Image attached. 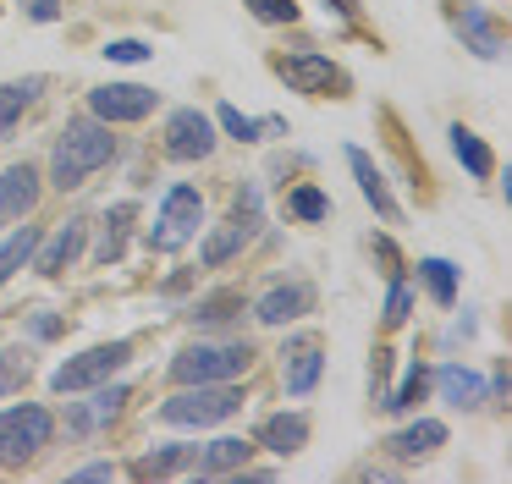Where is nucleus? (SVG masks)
Listing matches in <instances>:
<instances>
[{
  "mask_svg": "<svg viewBox=\"0 0 512 484\" xmlns=\"http://www.w3.org/2000/svg\"><path fill=\"white\" fill-rule=\"evenodd\" d=\"M111 160H116L111 121H100V116H78V121H67V127H61L56 149H50V187L72 193V187H83L94 171H105Z\"/></svg>",
  "mask_w": 512,
  "mask_h": 484,
  "instance_id": "f257e3e1",
  "label": "nucleus"
},
{
  "mask_svg": "<svg viewBox=\"0 0 512 484\" xmlns=\"http://www.w3.org/2000/svg\"><path fill=\"white\" fill-rule=\"evenodd\" d=\"M232 413H243V391L232 380H221V385H182L177 396L160 402L155 418L171 429H210V424H226Z\"/></svg>",
  "mask_w": 512,
  "mask_h": 484,
  "instance_id": "f03ea898",
  "label": "nucleus"
},
{
  "mask_svg": "<svg viewBox=\"0 0 512 484\" xmlns=\"http://www.w3.org/2000/svg\"><path fill=\"white\" fill-rule=\"evenodd\" d=\"M254 363V347L248 341H199V347H182L171 358V380L177 385H221L248 374Z\"/></svg>",
  "mask_w": 512,
  "mask_h": 484,
  "instance_id": "7ed1b4c3",
  "label": "nucleus"
},
{
  "mask_svg": "<svg viewBox=\"0 0 512 484\" xmlns=\"http://www.w3.org/2000/svg\"><path fill=\"white\" fill-rule=\"evenodd\" d=\"M50 435H56V413L39 402H17L0 413V468H23V462H34L39 451L50 446Z\"/></svg>",
  "mask_w": 512,
  "mask_h": 484,
  "instance_id": "20e7f679",
  "label": "nucleus"
},
{
  "mask_svg": "<svg viewBox=\"0 0 512 484\" xmlns=\"http://www.w3.org/2000/svg\"><path fill=\"white\" fill-rule=\"evenodd\" d=\"M199 226H204V198H199V187L171 182L166 198H160L155 226H149V248H155V253H177V248H188V242L199 237Z\"/></svg>",
  "mask_w": 512,
  "mask_h": 484,
  "instance_id": "39448f33",
  "label": "nucleus"
},
{
  "mask_svg": "<svg viewBox=\"0 0 512 484\" xmlns=\"http://www.w3.org/2000/svg\"><path fill=\"white\" fill-rule=\"evenodd\" d=\"M127 358H133V341H100V347L78 352V358H67L56 369V391L61 396H78V391H94V385H105L111 374L127 369Z\"/></svg>",
  "mask_w": 512,
  "mask_h": 484,
  "instance_id": "423d86ee",
  "label": "nucleus"
},
{
  "mask_svg": "<svg viewBox=\"0 0 512 484\" xmlns=\"http://www.w3.org/2000/svg\"><path fill=\"white\" fill-rule=\"evenodd\" d=\"M276 77L292 88V94H309V99H325V94H347V72L320 50H287L276 55Z\"/></svg>",
  "mask_w": 512,
  "mask_h": 484,
  "instance_id": "0eeeda50",
  "label": "nucleus"
},
{
  "mask_svg": "<svg viewBox=\"0 0 512 484\" xmlns=\"http://www.w3.org/2000/svg\"><path fill=\"white\" fill-rule=\"evenodd\" d=\"M83 248H89V220L83 215H72V220H61L50 237H39V248H34V270L39 275H67L72 264L83 259Z\"/></svg>",
  "mask_w": 512,
  "mask_h": 484,
  "instance_id": "6e6552de",
  "label": "nucleus"
},
{
  "mask_svg": "<svg viewBox=\"0 0 512 484\" xmlns=\"http://www.w3.org/2000/svg\"><path fill=\"white\" fill-rule=\"evenodd\" d=\"M166 154H171V160H210V154H215V121L204 116V110H193V105L171 110Z\"/></svg>",
  "mask_w": 512,
  "mask_h": 484,
  "instance_id": "1a4fd4ad",
  "label": "nucleus"
},
{
  "mask_svg": "<svg viewBox=\"0 0 512 484\" xmlns=\"http://www.w3.org/2000/svg\"><path fill=\"white\" fill-rule=\"evenodd\" d=\"M155 105H160V94H155V88H144V83H105V88H94V94H89V110L100 121H111V127H116V121H144Z\"/></svg>",
  "mask_w": 512,
  "mask_h": 484,
  "instance_id": "9d476101",
  "label": "nucleus"
},
{
  "mask_svg": "<svg viewBox=\"0 0 512 484\" xmlns=\"http://www.w3.org/2000/svg\"><path fill=\"white\" fill-rule=\"evenodd\" d=\"M309 308H314V286L309 281H281L254 303V319L259 325H292V319H303Z\"/></svg>",
  "mask_w": 512,
  "mask_h": 484,
  "instance_id": "9b49d317",
  "label": "nucleus"
},
{
  "mask_svg": "<svg viewBox=\"0 0 512 484\" xmlns=\"http://www.w3.org/2000/svg\"><path fill=\"white\" fill-rule=\"evenodd\" d=\"M254 226H259V220H243V215H232L226 226H215L210 237L199 242V264H204V270H221V264H232L237 253L254 242Z\"/></svg>",
  "mask_w": 512,
  "mask_h": 484,
  "instance_id": "f8f14e48",
  "label": "nucleus"
},
{
  "mask_svg": "<svg viewBox=\"0 0 512 484\" xmlns=\"http://www.w3.org/2000/svg\"><path fill=\"white\" fill-rule=\"evenodd\" d=\"M127 396H133V391H127V385L122 380H105V385H94V396H89V402H78V407H72V429H78V435H100V429L105 424H111V418L116 413H122V402H127Z\"/></svg>",
  "mask_w": 512,
  "mask_h": 484,
  "instance_id": "ddd939ff",
  "label": "nucleus"
},
{
  "mask_svg": "<svg viewBox=\"0 0 512 484\" xmlns=\"http://www.w3.org/2000/svg\"><path fill=\"white\" fill-rule=\"evenodd\" d=\"M347 165H353V176H358V193L369 198V209H375L380 220H391V226H397V220H402V204L391 198V187H386V176H380V165L369 160L364 149H347Z\"/></svg>",
  "mask_w": 512,
  "mask_h": 484,
  "instance_id": "4468645a",
  "label": "nucleus"
},
{
  "mask_svg": "<svg viewBox=\"0 0 512 484\" xmlns=\"http://www.w3.org/2000/svg\"><path fill=\"white\" fill-rule=\"evenodd\" d=\"M446 446V424L441 418H413L408 429H397V435L386 440V451L397 462H419V457H435V451Z\"/></svg>",
  "mask_w": 512,
  "mask_h": 484,
  "instance_id": "2eb2a0df",
  "label": "nucleus"
},
{
  "mask_svg": "<svg viewBox=\"0 0 512 484\" xmlns=\"http://www.w3.org/2000/svg\"><path fill=\"white\" fill-rule=\"evenodd\" d=\"M320 369H325V352L314 336H298L287 347V369H281V380H287V396H309L314 385H320Z\"/></svg>",
  "mask_w": 512,
  "mask_h": 484,
  "instance_id": "dca6fc26",
  "label": "nucleus"
},
{
  "mask_svg": "<svg viewBox=\"0 0 512 484\" xmlns=\"http://www.w3.org/2000/svg\"><path fill=\"white\" fill-rule=\"evenodd\" d=\"M254 440L265 451H276V457H298V451L309 446V413H270Z\"/></svg>",
  "mask_w": 512,
  "mask_h": 484,
  "instance_id": "f3484780",
  "label": "nucleus"
},
{
  "mask_svg": "<svg viewBox=\"0 0 512 484\" xmlns=\"http://www.w3.org/2000/svg\"><path fill=\"white\" fill-rule=\"evenodd\" d=\"M39 204V171L34 165H12V171H0V220H23L28 209Z\"/></svg>",
  "mask_w": 512,
  "mask_h": 484,
  "instance_id": "a211bd4d",
  "label": "nucleus"
},
{
  "mask_svg": "<svg viewBox=\"0 0 512 484\" xmlns=\"http://www.w3.org/2000/svg\"><path fill=\"white\" fill-rule=\"evenodd\" d=\"M248 457H254V440L221 435V440H210V446H199V462H193V468H199L204 479H221V473H243Z\"/></svg>",
  "mask_w": 512,
  "mask_h": 484,
  "instance_id": "6ab92c4d",
  "label": "nucleus"
},
{
  "mask_svg": "<svg viewBox=\"0 0 512 484\" xmlns=\"http://www.w3.org/2000/svg\"><path fill=\"white\" fill-rule=\"evenodd\" d=\"M133 220H138V204H133V198H122V204L105 209V226H100V248H94V259H100V264H116V259H122L127 226H133Z\"/></svg>",
  "mask_w": 512,
  "mask_h": 484,
  "instance_id": "aec40b11",
  "label": "nucleus"
},
{
  "mask_svg": "<svg viewBox=\"0 0 512 484\" xmlns=\"http://www.w3.org/2000/svg\"><path fill=\"white\" fill-rule=\"evenodd\" d=\"M446 138H452V154H457V165H463L468 176H479V182H485V176H496V154H490V143L479 138V132H468L463 121H457Z\"/></svg>",
  "mask_w": 512,
  "mask_h": 484,
  "instance_id": "412c9836",
  "label": "nucleus"
},
{
  "mask_svg": "<svg viewBox=\"0 0 512 484\" xmlns=\"http://www.w3.org/2000/svg\"><path fill=\"white\" fill-rule=\"evenodd\" d=\"M237 314H243V292H237V286H221V292L199 297V303L188 308L193 330H215V325H232Z\"/></svg>",
  "mask_w": 512,
  "mask_h": 484,
  "instance_id": "4be33fe9",
  "label": "nucleus"
},
{
  "mask_svg": "<svg viewBox=\"0 0 512 484\" xmlns=\"http://www.w3.org/2000/svg\"><path fill=\"white\" fill-rule=\"evenodd\" d=\"M435 385H441V402H452V407H479L485 402V380H479L474 369H463V363H446V369L435 374Z\"/></svg>",
  "mask_w": 512,
  "mask_h": 484,
  "instance_id": "5701e85b",
  "label": "nucleus"
},
{
  "mask_svg": "<svg viewBox=\"0 0 512 484\" xmlns=\"http://www.w3.org/2000/svg\"><path fill=\"white\" fill-rule=\"evenodd\" d=\"M457 33H463V39L474 44V55H485V61H496V55H501L496 17H490L485 6H463V17H457Z\"/></svg>",
  "mask_w": 512,
  "mask_h": 484,
  "instance_id": "b1692460",
  "label": "nucleus"
},
{
  "mask_svg": "<svg viewBox=\"0 0 512 484\" xmlns=\"http://www.w3.org/2000/svg\"><path fill=\"white\" fill-rule=\"evenodd\" d=\"M39 88H45V77H23V83L0 88V138H12L17 132V121H23V110L39 99Z\"/></svg>",
  "mask_w": 512,
  "mask_h": 484,
  "instance_id": "393cba45",
  "label": "nucleus"
},
{
  "mask_svg": "<svg viewBox=\"0 0 512 484\" xmlns=\"http://www.w3.org/2000/svg\"><path fill=\"white\" fill-rule=\"evenodd\" d=\"M34 248H39V226H23V231H12V237L0 242V286L12 281L28 259H34Z\"/></svg>",
  "mask_w": 512,
  "mask_h": 484,
  "instance_id": "a878e982",
  "label": "nucleus"
},
{
  "mask_svg": "<svg viewBox=\"0 0 512 484\" xmlns=\"http://www.w3.org/2000/svg\"><path fill=\"white\" fill-rule=\"evenodd\" d=\"M419 281L430 286V297L441 308L457 303V264L452 259H419Z\"/></svg>",
  "mask_w": 512,
  "mask_h": 484,
  "instance_id": "bb28decb",
  "label": "nucleus"
},
{
  "mask_svg": "<svg viewBox=\"0 0 512 484\" xmlns=\"http://www.w3.org/2000/svg\"><path fill=\"white\" fill-rule=\"evenodd\" d=\"M424 391H430V369H424V363H413L408 380H402L397 391H386V402H380V407H386V413H413V407L424 402Z\"/></svg>",
  "mask_w": 512,
  "mask_h": 484,
  "instance_id": "cd10ccee",
  "label": "nucleus"
},
{
  "mask_svg": "<svg viewBox=\"0 0 512 484\" xmlns=\"http://www.w3.org/2000/svg\"><path fill=\"white\" fill-rule=\"evenodd\" d=\"M199 462V446H182V440H171V446H155L144 457V473H155V479H166V473H182Z\"/></svg>",
  "mask_w": 512,
  "mask_h": 484,
  "instance_id": "c85d7f7f",
  "label": "nucleus"
},
{
  "mask_svg": "<svg viewBox=\"0 0 512 484\" xmlns=\"http://www.w3.org/2000/svg\"><path fill=\"white\" fill-rule=\"evenodd\" d=\"M287 209H292V215L303 220V226H320V220H331V198H325V193H320V187H314V182H298V187H292Z\"/></svg>",
  "mask_w": 512,
  "mask_h": 484,
  "instance_id": "c756f323",
  "label": "nucleus"
},
{
  "mask_svg": "<svg viewBox=\"0 0 512 484\" xmlns=\"http://www.w3.org/2000/svg\"><path fill=\"white\" fill-rule=\"evenodd\" d=\"M34 374V358H28L23 347H6L0 352V396H12V391H23V380Z\"/></svg>",
  "mask_w": 512,
  "mask_h": 484,
  "instance_id": "7c9ffc66",
  "label": "nucleus"
},
{
  "mask_svg": "<svg viewBox=\"0 0 512 484\" xmlns=\"http://www.w3.org/2000/svg\"><path fill=\"white\" fill-rule=\"evenodd\" d=\"M215 121H221V132H226V138H237V143H254L259 138V121L243 116L237 105H221V110H215Z\"/></svg>",
  "mask_w": 512,
  "mask_h": 484,
  "instance_id": "2f4dec72",
  "label": "nucleus"
},
{
  "mask_svg": "<svg viewBox=\"0 0 512 484\" xmlns=\"http://www.w3.org/2000/svg\"><path fill=\"white\" fill-rule=\"evenodd\" d=\"M408 314H413V292H408V281H391V292H386V325H408Z\"/></svg>",
  "mask_w": 512,
  "mask_h": 484,
  "instance_id": "473e14b6",
  "label": "nucleus"
},
{
  "mask_svg": "<svg viewBox=\"0 0 512 484\" xmlns=\"http://www.w3.org/2000/svg\"><path fill=\"white\" fill-rule=\"evenodd\" d=\"M259 22H298V0H243Z\"/></svg>",
  "mask_w": 512,
  "mask_h": 484,
  "instance_id": "72a5a7b5",
  "label": "nucleus"
},
{
  "mask_svg": "<svg viewBox=\"0 0 512 484\" xmlns=\"http://www.w3.org/2000/svg\"><path fill=\"white\" fill-rule=\"evenodd\" d=\"M149 55L155 50H149L144 39H111L105 44V61H122V66H138V61H149Z\"/></svg>",
  "mask_w": 512,
  "mask_h": 484,
  "instance_id": "f704fd0d",
  "label": "nucleus"
},
{
  "mask_svg": "<svg viewBox=\"0 0 512 484\" xmlns=\"http://www.w3.org/2000/svg\"><path fill=\"white\" fill-rule=\"evenodd\" d=\"M369 391H375V407L386 402V391H391V352H375V363H369Z\"/></svg>",
  "mask_w": 512,
  "mask_h": 484,
  "instance_id": "c9c22d12",
  "label": "nucleus"
},
{
  "mask_svg": "<svg viewBox=\"0 0 512 484\" xmlns=\"http://www.w3.org/2000/svg\"><path fill=\"white\" fill-rule=\"evenodd\" d=\"M28 336H34V341H56L61 336V314H34V319H28Z\"/></svg>",
  "mask_w": 512,
  "mask_h": 484,
  "instance_id": "e433bc0d",
  "label": "nucleus"
},
{
  "mask_svg": "<svg viewBox=\"0 0 512 484\" xmlns=\"http://www.w3.org/2000/svg\"><path fill=\"white\" fill-rule=\"evenodd\" d=\"M23 11H28L34 22H56V17H61V0H23Z\"/></svg>",
  "mask_w": 512,
  "mask_h": 484,
  "instance_id": "4c0bfd02",
  "label": "nucleus"
},
{
  "mask_svg": "<svg viewBox=\"0 0 512 484\" xmlns=\"http://www.w3.org/2000/svg\"><path fill=\"white\" fill-rule=\"evenodd\" d=\"M72 479H122V468H116V462H89V468H78Z\"/></svg>",
  "mask_w": 512,
  "mask_h": 484,
  "instance_id": "58836bf2",
  "label": "nucleus"
},
{
  "mask_svg": "<svg viewBox=\"0 0 512 484\" xmlns=\"http://www.w3.org/2000/svg\"><path fill=\"white\" fill-rule=\"evenodd\" d=\"M188 281H193V270H177V275L166 281V292H188Z\"/></svg>",
  "mask_w": 512,
  "mask_h": 484,
  "instance_id": "ea45409f",
  "label": "nucleus"
},
{
  "mask_svg": "<svg viewBox=\"0 0 512 484\" xmlns=\"http://www.w3.org/2000/svg\"><path fill=\"white\" fill-rule=\"evenodd\" d=\"M331 11L336 17H358V0H331Z\"/></svg>",
  "mask_w": 512,
  "mask_h": 484,
  "instance_id": "a19ab883",
  "label": "nucleus"
}]
</instances>
